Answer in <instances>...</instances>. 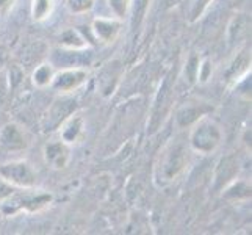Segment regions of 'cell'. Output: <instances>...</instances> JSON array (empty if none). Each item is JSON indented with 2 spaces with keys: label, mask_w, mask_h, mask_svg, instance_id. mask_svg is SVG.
<instances>
[{
  "label": "cell",
  "mask_w": 252,
  "mask_h": 235,
  "mask_svg": "<svg viewBox=\"0 0 252 235\" xmlns=\"http://www.w3.org/2000/svg\"><path fill=\"white\" fill-rule=\"evenodd\" d=\"M54 196L46 190L33 188H19L14 190L6 199L2 201V212L6 216H13L16 213H39L52 204Z\"/></svg>",
  "instance_id": "cell-1"
},
{
  "label": "cell",
  "mask_w": 252,
  "mask_h": 235,
  "mask_svg": "<svg viewBox=\"0 0 252 235\" xmlns=\"http://www.w3.org/2000/svg\"><path fill=\"white\" fill-rule=\"evenodd\" d=\"M188 141L191 151L202 155L213 154L222 143V130L216 121L205 115L193 124Z\"/></svg>",
  "instance_id": "cell-2"
},
{
  "label": "cell",
  "mask_w": 252,
  "mask_h": 235,
  "mask_svg": "<svg viewBox=\"0 0 252 235\" xmlns=\"http://www.w3.org/2000/svg\"><path fill=\"white\" fill-rule=\"evenodd\" d=\"M0 179L14 188H33L38 185V172L27 160H11L0 165Z\"/></svg>",
  "instance_id": "cell-3"
},
{
  "label": "cell",
  "mask_w": 252,
  "mask_h": 235,
  "mask_svg": "<svg viewBox=\"0 0 252 235\" xmlns=\"http://www.w3.org/2000/svg\"><path fill=\"white\" fill-rule=\"evenodd\" d=\"M187 163V151L180 141H171L160 155L158 177L163 184H169L184 171Z\"/></svg>",
  "instance_id": "cell-4"
},
{
  "label": "cell",
  "mask_w": 252,
  "mask_h": 235,
  "mask_svg": "<svg viewBox=\"0 0 252 235\" xmlns=\"http://www.w3.org/2000/svg\"><path fill=\"white\" fill-rule=\"evenodd\" d=\"M88 78V71L83 67H66L63 71H58L54 75L50 86L57 93L62 94H69L74 93L86 83Z\"/></svg>",
  "instance_id": "cell-5"
},
{
  "label": "cell",
  "mask_w": 252,
  "mask_h": 235,
  "mask_svg": "<svg viewBox=\"0 0 252 235\" xmlns=\"http://www.w3.org/2000/svg\"><path fill=\"white\" fill-rule=\"evenodd\" d=\"M91 30L95 39L100 41L102 44L110 46L118 39L121 30H123V19H118V17H95V19H93Z\"/></svg>",
  "instance_id": "cell-6"
},
{
  "label": "cell",
  "mask_w": 252,
  "mask_h": 235,
  "mask_svg": "<svg viewBox=\"0 0 252 235\" xmlns=\"http://www.w3.org/2000/svg\"><path fill=\"white\" fill-rule=\"evenodd\" d=\"M42 155H44V162L52 169L62 171L67 167L69 162H71V146L66 144L62 140L49 141L44 146Z\"/></svg>",
  "instance_id": "cell-7"
},
{
  "label": "cell",
  "mask_w": 252,
  "mask_h": 235,
  "mask_svg": "<svg viewBox=\"0 0 252 235\" xmlns=\"http://www.w3.org/2000/svg\"><path fill=\"white\" fill-rule=\"evenodd\" d=\"M83 135H85V119L79 113L69 115L62 123V126H60V140L69 146L82 141Z\"/></svg>",
  "instance_id": "cell-8"
},
{
  "label": "cell",
  "mask_w": 252,
  "mask_h": 235,
  "mask_svg": "<svg viewBox=\"0 0 252 235\" xmlns=\"http://www.w3.org/2000/svg\"><path fill=\"white\" fill-rule=\"evenodd\" d=\"M29 144L27 136L21 126L8 123L0 130V146L6 151H22Z\"/></svg>",
  "instance_id": "cell-9"
},
{
  "label": "cell",
  "mask_w": 252,
  "mask_h": 235,
  "mask_svg": "<svg viewBox=\"0 0 252 235\" xmlns=\"http://www.w3.org/2000/svg\"><path fill=\"white\" fill-rule=\"evenodd\" d=\"M238 172V160L237 157L227 155L221 159L215 171V187L216 188H224L225 185H229L230 182L235 179Z\"/></svg>",
  "instance_id": "cell-10"
},
{
  "label": "cell",
  "mask_w": 252,
  "mask_h": 235,
  "mask_svg": "<svg viewBox=\"0 0 252 235\" xmlns=\"http://www.w3.org/2000/svg\"><path fill=\"white\" fill-rule=\"evenodd\" d=\"M58 41H60V44L69 50H83L88 47V42H86L85 36L74 27L64 29L60 33Z\"/></svg>",
  "instance_id": "cell-11"
},
{
  "label": "cell",
  "mask_w": 252,
  "mask_h": 235,
  "mask_svg": "<svg viewBox=\"0 0 252 235\" xmlns=\"http://www.w3.org/2000/svg\"><path fill=\"white\" fill-rule=\"evenodd\" d=\"M54 75H55L54 66L50 63H41L33 71L32 82H33V85H36L38 88H47V86H50L52 80H54Z\"/></svg>",
  "instance_id": "cell-12"
},
{
  "label": "cell",
  "mask_w": 252,
  "mask_h": 235,
  "mask_svg": "<svg viewBox=\"0 0 252 235\" xmlns=\"http://www.w3.org/2000/svg\"><path fill=\"white\" fill-rule=\"evenodd\" d=\"M55 10V0H32V17L36 22H44Z\"/></svg>",
  "instance_id": "cell-13"
},
{
  "label": "cell",
  "mask_w": 252,
  "mask_h": 235,
  "mask_svg": "<svg viewBox=\"0 0 252 235\" xmlns=\"http://www.w3.org/2000/svg\"><path fill=\"white\" fill-rule=\"evenodd\" d=\"M222 196L227 198V199H246V198H251V185L248 184V182L233 179L229 185L224 187Z\"/></svg>",
  "instance_id": "cell-14"
},
{
  "label": "cell",
  "mask_w": 252,
  "mask_h": 235,
  "mask_svg": "<svg viewBox=\"0 0 252 235\" xmlns=\"http://www.w3.org/2000/svg\"><path fill=\"white\" fill-rule=\"evenodd\" d=\"M202 116H205V110H201L199 107H193V105H187L177 113V124L184 129L188 126H193Z\"/></svg>",
  "instance_id": "cell-15"
},
{
  "label": "cell",
  "mask_w": 252,
  "mask_h": 235,
  "mask_svg": "<svg viewBox=\"0 0 252 235\" xmlns=\"http://www.w3.org/2000/svg\"><path fill=\"white\" fill-rule=\"evenodd\" d=\"M110 10L115 14V17L118 19H124V17L128 14L130 8H132V2L133 0H107Z\"/></svg>",
  "instance_id": "cell-16"
},
{
  "label": "cell",
  "mask_w": 252,
  "mask_h": 235,
  "mask_svg": "<svg viewBox=\"0 0 252 235\" xmlns=\"http://www.w3.org/2000/svg\"><path fill=\"white\" fill-rule=\"evenodd\" d=\"M95 0H66L67 10L74 14H85L93 10Z\"/></svg>",
  "instance_id": "cell-17"
},
{
  "label": "cell",
  "mask_w": 252,
  "mask_h": 235,
  "mask_svg": "<svg viewBox=\"0 0 252 235\" xmlns=\"http://www.w3.org/2000/svg\"><path fill=\"white\" fill-rule=\"evenodd\" d=\"M212 72H213L212 62H210V60H202V62H199V66H197L196 80L199 83H207L208 80H210Z\"/></svg>",
  "instance_id": "cell-18"
},
{
  "label": "cell",
  "mask_w": 252,
  "mask_h": 235,
  "mask_svg": "<svg viewBox=\"0 0 252 235\" xmlns=\"http://www.w3.org/2000/svg\"><path fill=\"white\" fill-rule=\"evenodd\" d=\"M212 0H196V2L191 5V10H189V21L194 22L197 21L199 17L202 16V13L205 11V8L208 6V3H210Z\"/></svg>",
  "instance_id": "cell-19"
},
{
  "label": "cell",
  "mask_w": 252,
  "mask_h": 235,
  "mask_svg": "<svg viewBox=\"0 0 252 235\" xmlns=\"http://www.w3.org/2000/svg\"><path fill=\"white\" fill-rule=\"evenodd\" d=\"M17 0H0V17H6L13 11Z\"/></svg>",
  "instance_id": "cell-20"
},
{
  "label": "cell",
  "mask_w": 252,
  "mask_h": 235,
  "mask_svg": "<svg viewBox=\"0 0 252 235\" xmlns=\"http://www.w3.org/2000/svg\"><path fill=\"white\" fill-rule=\"evenodd\" d=\"M14 190H16L14 187H11L10 184H6L3 179H0V202H2L3 199H6L8 196H10Z\"/></svg>",
  "instance_id": "cell-21"
}]
</instances>
